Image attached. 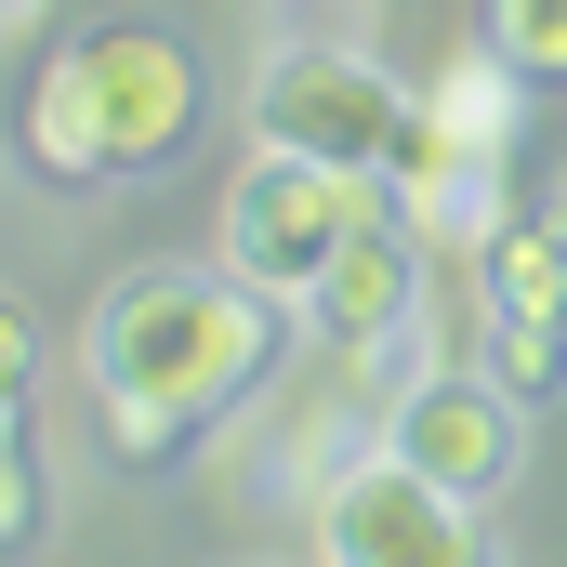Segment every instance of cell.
<instances>
[{"label":"cell","mask_w":567,"mask_h":567,"mask_svg":"<svg viewBox=\"0 0 567 567\" xmlns=\"http://www.w3.org/2000/svg\"><path fill=\"white\" fill-rule=\"evenodd\" d=\"M290 303L238 278V265H145L106 290L93 317V423L120 462H172L198 423H225L265 370H278Z\"/></svg>","instance_id":"1"},{"label":"cell","mask_w":567,"mask_h":567,"mask_svg":"<svg viewBox=\"0 0 567 567\" xmlns=\"http://www.w3.org/2000/svg\"><path fill=\"white\" fill-rule=\"evenodd\" d=\"M198 133V66L172 27H93L27 80V172L40 185H145Z\"/></svg>","instance_id":"2"},{"label":"cell","mask_w":567,"mask_h":567,"mask_svg":"<svg viewBox=\"0 0 567 567\" xmlns=\"http://www.w3.org/2000/svg\"><path fill=\"white\" fill-rule=\"evenodd\" d=\"M251 145H303V158H330V172L396 185V172L423 158V80H396V66L357 53V40H303V53H278V66L251 80Z\"/></svg>","instance_id":"3"},{"label":"cell","mask_w":567,"mask_h":567,"mask_svg":"<svg viewBox=\"0 0 567 567\" xmlns=\"http://www.w3.org/2000/svg\"><path fill=\"white\" fill-rule=\"evenodd\" d=\"M370 212H383L370 172H330V158H303V145H251L238 185H225V251H212V265H238L265 303L303 317V290L330 278V251H343Z\"/></svg>","instance_id":"4"},{"label":"cell","mask_w":567,"mask_h":567,"mask_svg":"<svg viewBox=\"0 0 567 567\" xmlns=\"http://www.w3.org/2000/svg\"><path fill=\"white\" fill-rule=\"evenodd\" d=\"M317 567H488V528L462 488H435L423 462L370 449L357 475L317 488Z\"/></svg>","instance_id":"5"},{"label":"cell","mask_w":567,"mask_h":567,"mask_svg":"<svg viewBox=\"0 0 567 567\" xmlns=\"http://www.w3.org/2000/svg\"><path fill=\"white\" fill-rule=\"evenodd\" d=\"M383 449H396V462H423L435 488H462V502H502V488H515V462H528V396H515L502 370L435 357V370L396 383Z\"/></svg>","instance_id":"6"},{"label":"cell","mask_w":567,"mask_h":567,"mask_svg":"<svg viewBox=\"0 0 567 567\" xmlns=\"http://www.w3.org/2000/svg\"><path fill=\"white\" fill-rule=\"evenodd\" d=\"M475 303H488V370L528 396V410H555L567 396V225H502L488 251H475Z\"/></svg>","instance_id":"7"},{"label":"cell","mask_w":567,"mask_h":567,"mask_svg":"<svg viewBox=\"0 0 567 567\" xmlns=\"http://www.w3.org/2000/svg\"><path fill=\"white\" fill-rule=\"evenodd\" d=\"M423 278H435L423 225L383 198V212L330 251V278L303 290V330H317L330 357H383V343H410V330H423Z\"/></svg>","instance_id":"8"},{"label":"cell","mask_w":567,"mask_h":567,"mask_svg":"<svg viewBox=\"0 0 567 567\" xmlns=\"http://www.w3.org/2000/svg\"><path fill=\"white\" fill-rule=\"evenodd\" d=\"M528 93H542V80H528L502 40H462L449 66H423V145H449V158H515Z\"/></svg>","instance_id":"9"},{"label":"cell","mask_w":567,"mask_h":567,"mask_svg":"<svg viewBox=\"0 0 567 567\" xmlns=\"http://www.w3.org/2000/svg\"><path fill=\"white\" fill-rule=\"evenodd\" d=\"M383 198L423 225V251H435V265H475V251L515 225V212H502V158H449V145H423V158H410Z\"/></svg>","instance_id":"10"},{"label":"cell","mask_w":567,"mask_h":567,"mask_svg":"<svg viewBox=\"0 0 567 567\" xmlns=\"http://www.w3.org/2000/svg\"><path fill=\"white\" fill-rule=\"evenodd\" d=\"M13 435H40V317L0 290V449Z\"/></svg>","instance_id":"11"},{"label":"cell","mask_w":567,"mask_h":567,"mask_svg":"<svg viewBox=\"0 0 567 567\" xmlns=\"http://www.w3.org/2000/svg\"><path fill=\"white\" fill-rule=\"evenodd\" d=\"M488 40H502V53H515L542 93L567 80V0H488Z\"/></svg>","instance_id":"12"},{"label":"cell","mask_w":567,"mask_h":567,"mask_svg":"<svg viewBox=\"0 0 567 567\" xmlns=\"http://www.w3.org/2000/svg\"><path fill=\"white\" fill-rule=\"evenodd\" d=\"M53 528V462H40V435H13L0 449V555H27Z\"/></svg>","instance_id":"13"},{"label":"cell","mask_w":567,"mask_h":567,"mask_svg":"<svg viewBox=\"0 0 567 567\" xmlns=\"http://www.w3.org/2000/svg\"><path fill=\"white\" fill-rule=\"evenodd\" d=\"M27 13H40V0H0V40H13V27H27Z\"/></svg>","instance_id":"14"},{"label":"cell","mask_w":567,"mask_h":567,"mask_svg":"<svg viewBox=\"0 0 567 567\" xmlns=\"http://www.w3.org/2000/svg\"><path fill=\"white\" fill-rule=\"evenodd\" d=\"M555 225H567V212H555Z\"/></svg>","instance_id":"15"}]
</instances>
